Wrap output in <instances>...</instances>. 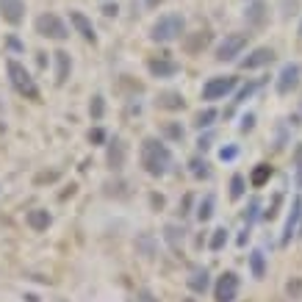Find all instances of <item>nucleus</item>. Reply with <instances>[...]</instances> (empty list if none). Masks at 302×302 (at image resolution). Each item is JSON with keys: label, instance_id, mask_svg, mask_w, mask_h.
I'll return each instance as SVG.
<instances>
[{"label": "nucleus", "instance_id": "nucleus-1", "mask_svg": "<svg viewBox=\"0 0 302 302\" xmlns=\"http://www.w3.org/2000/svg\"><path fill=\"white\" fill-rule=\"evenodd\" d=\"M139 164H141V169H144L147 175L164 177L169 169H172L175 158H172V150H169L161 139L147 136V139L141 141V150H139Z\"/></svg>", "mask_w": 302, "mask_h": 302}, {"label": "nucleus", "instance_id": "nucleus-2", "mask_svg": "<svg viewBox=\"0 0 302 302\" xmlns=\"http://www.w3.org/2000/svg\"><path fill=\"white\" fill-rule=\"evenodd\" d=\"M6 72H9V84H11V89H14L17 94H22V97H28V100H39L36 81L31 78V72H28L20 61L9 58V61H6Z\"/></svg>", "mask_w": 302, "mask_h": 302}, {"label": "nucleus", "instance_id": "nucleus-3", "mask_svg": "<svg viewBox=\"0 0 302 302\" xmlns=\"http://www.w3.org/2000/svg\"><path fill=\"white\" fill-rule=\"evenodd\" d=\"M183 31H186V20H183L180 14H164L156 20L150 36H153V42L169 45V42H175V39H180Z\"/></svg>", "mask_w": 302, "mask_h": 302}, {"label": "nucleus", "instance_id": "nucleus-4", "mask_svg": "<svg viewBox=\"0 0 302 302\" xmlns=\"http://www.w3.org/2000/svg\"><path fill=\"white\" fill-rule=\"evenodd\" d=\"M36 33L45 39H56V42H64L69 36V28L64 25V20L58 14H39L36 17Z\"/></svg>", "mask_w": 302, "mask_h": 302}, {"label": "nucleus", "instance_id": "nucleus-5", "mask_svg": "<svg viewBox=\"0 0 302 302\" xmlns=\"http://www.w3.org/2000/svg\"><path fill=\"white\" fill-rule=\"evenodd\" d=\"M236 86H239V78H236V75H216V78H208L205 86H203V100H222V97H228Z\"/></svg>", "mask_w": 302, "mask_h": 302}, {"label": "nucleus", "instance_id": "nucleus-6", "mask_svg": "<svg viewBox=\"0 0 302 302\" xmlns=\"http://www.w3.org/2000/svg\"><path fill=\"white\" fill-rule=\"evenodd\" d=\"M250 36L247 33H228L216 47V61H236L241 56V50L247 47Z\"/></svg>", "mask_w": 302, "mask_h": 302}, {"label": "nucleus", "instance_id": "nucleus-7", "mask_svg": "<svg viewBox=\"0 0 302 302\" xmlns=\"http://www.w3.org/2000/svg\"><path fill=\"white\" fill-rule=\"evenodd\" d=\"M239 297V275L236 272H222L214 286V299L216 302H236Z\"/></svg>", "mask_w": 302, "mask_h": 302}, {"label": "nucleus", "instance_id": "nucleus-8", "mask_svg": "<svg viewBox=\"0 0 302 302\" xmlns=\"http://www.w3.org/2000/svg\"><path fill=\"white\" fill-rule=\"evenodd\" d=\"M299 75H302V67L297 61H288V64H283V69H280V75H277V94H288V92H294V89L299 86Z\"/></svg>", "mask_w": 302, "mask_h": 302}, {"label": "nucleus", "instance_id": "nucleus-9", "mask_svg": "<svg viewBox=\"0 0 302 302\" xmlns=\"http://www.w3.org/2000/svg\"><path fill=\"white\" fill-rule=\"evenodd\" d=\"M125 158H128V150L125 144H122L120 136H114V139L105 144V164H108L111 172H120L122 167H125Z\"/></svg>", "mask_w": 302, "mask_h": 302}, {"label": "nucleus", "instance_id": "nucleus-10", "mask_svg": "<svg viewBox=\"0 0 302 302\" xmlns=\"http://www.w3.org/2000/svg\"><path fill=\"white\" fill-rule=\"evenodd\" d=\"M299 219H302V197L297 194V197L291 200V211H288V219H286V228H283V239L280 244H288V241L297 236L299 230Z\"/></svg>", "mask_w": 302, "mask_h": 302}, {"label": "nucleus", "instance_id": "nucleus-11", "mask_svg": "<svg viewBox=\"0 0 302 302\" xmlns=\"http://www.w3.org/2000/svg\"><path fill=\"white\" fill-rule=\"evenodd\" d=\"M272 61H275V50H272V47H255L247 58H241L239 67L241 69H260V67H266V64H272Z\"/></svg>", "mask_w": 302, "mask_h": 302}, {"label": "nucleus", "instance_id": "nucleus-12", "mask_svg": "<svg viewBox=\"0 0 302 302\" xmlns=\"http://www.w3.org/2000/svg\"><path fill=\"white\" fill-rule=\"evenodd\" d=\"M147 69H150L153 78H175L180 72V64L172 61V58H150Z\"/></svg>", "mask_w": 302, "mask_h": 302}, {"label": "nucleus", "instance_id": "nucleus-13", "mask_svg": "<svg viewBox=\"0 0 302 302\" xmlns=\"http://www.w3.org/2000/svg\"><path fill=\"white\" fill-rule=\"evenodd\" d=\"M0 17L9 25H20L25 20V3L22 0H0Z\"/></svg>", "mask_w": 302, "mask_h": 302}, {"label": "nucleus", "instance_id": "nucleus-14", "mask_svg": "<svg viewBox=\"0 0 302 302\" xmlns=\"http://www.w3.org/2000/svg\"><path fill=\"white\" fill-rule=\"evenodd\" d=\"M69 22H72V28L81 33V36L86 39V42H97V33H94V25H92V20L84 14V11H69Z\"/></svg>", "mask_w": 302, "mask_h": 302}, {"label": "nucleus", "instance_id": "nucleus-15", "mask_svg": "<svg viewBox=\"0 0 302 302\" xmlns=\"http://www.w3.org/2000/svg\"><path fill=\"white\" fill-rule=\"evenodd\" d=\"M25 224L31 230H36V233H42V230H47L53 224V216H50V211H45V208H33L25 214Z\"/></svg>", "mask_w": 302, "mask_h": 302}, {"label": "nucleus", "instance_id": "nucleus-16", "mask_svg": "<svg viewBox=\"0 0 302 302\" xmlns=\"http://www.w3.org/2000/svg\"><path fill=\"white\" fill-rule=\"evenodd\" d=\"M183 239H186V228H183V224H177V222H167V224H164V241H167L175 252L180 250Z\"/></svg>", "mask_w": 302, "mask_h": 302}, {"label": "nucleus", "instance_id": "nucleus-17", "mask_svg": "<svg viewBox=\"0 0 302 302\" xmlns=\"http://www.w3.org/2000/svg\"><path fill=\"white\" fill-rule=\"evenodd\" d=\"M244 20H247V25H252V28L263 25V22H266V3H263V0H252L250 9L244 11Z\"/></svg>", "mask_w": 302, "mask_h": 302}, {"label": "nucleus", "instance_id": "nucleus-18", "mask_svg": "<svg viewBox=\"0 0 302 302\" xmlns=\"http://www.w3.org/2000/svg\"><path fill=\"white\" fill-rule=\"evenodd\" d=\"M53 58H56V84H64V81L69 78V72H72L69 53L67 50H56V53H53Z\"/></svg>", "mask_w": 302, "mask_h": 302}, {"label": "nucleus", "instance_id": "nucleus-19", "mask_svg": "<svg viewBox=\"0 0 302 302\" xmlns=\"http://www.w3.org/2000/svg\"><path fill=\"white\" fill-rule=\"evenodd\" d=\"M133 247H136V252H139L141 258H153V255H156L158 241H156V236H153V233H139V236H136V241H133Z\"/></svg>", "mask_w": 302, "mask_h": 302}, {"label": "nucleus", "instance_id": "nucleus-20", "mask_svg": "<svg viewBox=\"0 0 302 302\" xmlns=\"http://www.w3.org/2000/svg\"><path fill=\"white\" fill-rule=\"evenodd\" d=\"M158 108H167V111H180L183 105H186V100H183L180 92H161L156 100Z\"/></svg>", "mask_w": 302, "mask_h": 302}, {"label": "nucleus", "instance_id": "nucleus-21", "mask_svg": "<svg viewBox=\"0 0 302 302\" xmlns=\"http://www.w3.org/2000/svg\"><path fill=\"white\" fill-rule=\"evenodd\" d=\"M208 269H194L192 272V275H188V288H192V291L194 294H205V291H208V286H211V280H208Z\"/></svg>", "mask_w": 302, "mask_h": 302}, {"label": "nucleus", "instance_id": "nucleus-22", "mask_svg": "<svg viewBox=\"0 0 302 302\" xmlns=\"http://www.w3.org/2000/svg\"><path fill=\"white\" fill-rule=\"evenodd\" d=\"M188 172H192V177H197V180H208L211 177V164L205 161L203 156H194V158H188Z\"/></svg>", "mask_w": 302, "mask_h": 302}, {"label": "nucleus", "instance_id": "nucleus-23", "mask_svg": "<svg viewBox=\"0 0 302 302\" xmlns=\"http://www.w3.org/2000/svg\"><path fill=\"white\" fill-rule=\"evenodd\" d=\"M250 272H252L255 280H263V275H266V255H263V250H252L250 252Z\"/></svg>", "mask_w": 302, "mask_h": 302}, {"label": "nucleus", "instance_id": "nucleus-24", "mask_svg": "<svg viewBox=\"0 0 302 302\" xmlns=\"http://www.w3.org/2000/svg\"><path fill=\"white\" fill-rule=\"evenodd\" d=\"M216 117H219V111H216V108H203L197 117H194V128H200V130H208V128L216 122Z\"/></svg>", "mask_w": 302, "mask_h": 302}, {"label": "nucleus", "instance_id": "nucleus-25", "mask_svg": "<svg viewBox=\"0 0 302 302\" xmlns=\"http://www.w3.org/2000/svg\"><path fill=\"white\" fill-rule=\"evenodd\" d=\"M211 216H214V194H205L197 205V219L200 222H208Z\"/></svg>", "mask_w": 302, "mask_h": 302}, {"label": "nucleus", "instance_id": "nucleus-26", "mask_svg": "<svg viewBox=\"0 0 302 302\" xmlns=\"http://www.w3.org/2000/svg\"><path fill=\"white\" fill-rule=\"evenodd\" d=\"M228 239H230V236H228V228H216L214 233H211V241H208V247H211L214 252H219L224 244H228Z\"/></svg>", "mask_w": 302, "mask_h": 302}, {"label": "nucleus", "instance_id": "nucleus-27", "mask_svg": "<svg viewBox=\"0 0 302 302\" xmlns=\"http://www.w3.org/2000/svg\"><path fill=\"white\" fill-rule=\"evenodd\" d=\"M103 111H105V100H103V94H94L92 103H89V117H92L94 122H100V120H103Z\"/></svg>", "mask_w": 302, "mask_h": 302}, {"label": "nucleus", "instance_id": "nucleus-28", "mask_svg": "<svg viewBox=\"0 0 302 302\" xmlns=\"http://www.w3.org/2000/svg\"><path fill=\"white\" fill-rule=\"evenodd\" d=\"M244 192H247L244 177H241V175H233V177H230V200H241V197H244Z\"/></svg>", "mask_w": 302, "mask_h": 302}, {"label": "nucleus", "instance_id": "nucleus-29", "mask_svg": "<svg viewBox=\"0 0 302 302\" xmlns=\"http://www.w3.org/2000/svg\"><path fill=\"white\" fill-rule=\"evenodd\" d=\"M269 177H272V167H266V164H258L255 172H252V186H263Z\"/></svg>", "mask_w": 302, "mask_h": 302}, {"label": "nucleus", "instance_id": "nucleus-30", "mask_svg": "<svg viewBox=\"0 0 302 302\" xmlns=\"http://www.w3.org/2000/svg\"><path fill=\"white\" fill-rule=\"evenodd\" d=\"M164 133H167L172 141H183V139H186V130H183L180 125H175V122H167V125H164Z\"/></svg>", "mask_w": 302, "mask_h": 302}, {"label": "nucleus", "instance_id": "nucleus-31", "mask_svg": "<svg viewBox=\"0 0 302 302\" xmlns=\"http://www.w3.org/2000/svg\"><path fill=\"white\" fill-rule=\"evenodd\" d=\"M286 291L291 299H302V277H291V280L286 283Z\"/></svg>", "mask_w": 302, "mask_h": 302}, {"label": "nucleus", "instance_id": "nucleus-32", "mask_svg": "<svg viewBox=\"0 0 302 302\" xmlns=\"http://www.w3.org/2000/svg\"><path fill=\"white\" fill-rule=\"evenodd\" d=\"M258 211H260V203H258V200H250V211H247V216H244V224H247V228H252V222L260 216Z\"/></svg>", "mask_w": 302, "mask_h": 302}, {"label": "nucleus", "instance_id": "nucleus-33", "mask_svg": "<svg viewBox=\"0 0 302 302\" xmlns=\"http://www.w3.org/2000/svg\"><path fill=\"white\" fill-rule=\"evenodd\" d=\"M294 169H297V186L302 188V144H297L294 150Z\"/></svg>", "mask_w": 302, "mask_h": 302}, {"label": "nucleus", "instance_id": "nucleus-34", "mask_svg": "<svg viewBox=\"0 0 302 302\" xmlns=\"http://www.w3.org/2000/svg\"><path fill=\"white\" fill-rule=\"evenodd\" d=\"M280 203H283V194H275V200H272V205H269V208H266V211H263V214H260V216H263V219H275V216H277V208H280Z\"/></svg>", "mask_w": 302, "mask_h": 302}, {"label": "nucleus", "instance_id": "nucleus-35", "mask_svg": "<svg viewBox=\"0 0 302 302\" xmlns=\"http://www.w3.org/2000/svg\"><path fill=\"white\" fill-rule=\"evenodd\" d=\"M236 156H239V147H236V144H228V147L219 150V158H222V161H233Z\"/></svg>", "mask_w": 302, "mask_h": 302}, {"label": "nucleus", "instance_id": "nucleus-36", "mask_svg": "<svg viewBox=\"0 0 302 302\" xmlns=\"http://www.w3.org/2000/svg\"><path fill=\"white\" fill-rule=\"evenodd\" d=\"M89 141H92V144H105V130L103 128H92L89 130Z\"/></svg>", "mask_w": 302, "mask_h": 302}, {"label": "nucleus", "instance_id": "nucleus-37", "mask_svg": "<svg viewBox=\"0 0 302 302\" xmlns=\"http://www.w3.org/2000/svg\"><path fill=\"white\" fill-rule=\"evenodd\" d=\"M255 89H258V84H247V86H241V89H239V94H236V103H244V100L250 97L252 92H255Z\"/></svg>", "mask_w": 302, "mask_h": 302}, {"label": "nucleus", "instance_id": "nucleus-38", "mask_svg": "<svg viewBox=\"0 0 302 302\" xmlns=\"http://www.w3.org/2000/svg\"><path fill=\"white\" fill-rule=\"evenodd\" d=\"M252 128H255V114H244V117H241L239 130H241V133H250Z\"/></svg>", "mask_w": 302, "mask_h": 302}, {"label": "nucleus", "instance_id": "nucleus-39", "mask_svg": "<svg viewBox=\"0 0 302 302\" xmlns=\"http://www.w3.org/2000/svg\"><path fill=\"white\" fill-rule=\"evenodd\" d=\"M211 141H214V133H205V136H200V141H197V147L200 150H211Z\"/></svg>", "mask_w": 302, "mask_h": 302}, {"label": "nucleus", "instance_id": "nucleus-40", "mask_svg": "<svg viewBox=\"0 0 302 302\" xmlns=\"http://www.w3.org/2000/svg\"><path fill=\"white\" fill-rule=\"evenodd\" d=\"M136 302H158V299L153 297V291H147V288H141V291L136 294Z\"/></svg>", "mask_w": 302, "mask_h": 302}, {"label": "nucleus", "instance_id": "nucleus-41", "mask_svg": "<svg viewBox=\"0 0 302 302\" xmlns=\"http://www.w3.org/2000/svg\"><path fill=\"white\" fill-rule=\"evenodd\" d=\"M117 11H120V9H117V3H105L103 6V14L105 17H117Z\"/></svg>", "mask_w": 302, "mask_h": 302}, {"label": "nucleus", "instance_id": "nucleus-42", "mask_svg": "<svg viewBox=\"0 0 302 302\" xmlns=\"http://www.w3.org/2000/svg\"><path fill=\"white\" fill-rule=\"evenodd\" d=\"M6 45H9L11 50H22V42H20V39H14V36H9V39H6Z\"/></svg>", "mask_w": 302, "mask_h": 302}, {"label": "nucleus", "instance_id": "nucleus-43", "mask_svg": "<svg viewBox=\"0 0 302 302\" xmlns=\"http://www.w3.org/2000/svg\"><path fill=\"white\" fill-rule=\"evenodd\" d=\"M247 239H250V228H244V230H241V236H239V244L244 247V244H247Z\"/></svg>", "mask_w": 302, "mask_h": 302}, {"label": "nucleus", "instance_id": "nucleus-44", "mask_svg": "<svg viewBox=\"0 0 302 302\" xmlns=\"http://www.w3.org/2000/svg\"><path fill=\"white\" fill-rule=\"evenodd\" d=\"M25 299H28V302H39V297H36V294H25Z\"/></svg>", "mask_w": 302, "mask_h": 302}, {"label": "nucleus", "instance_id": "nucleus-45", "mask_svg": "<svg viewBox=\"0 0 302 302\" xmlns=\"http://www.w3.org/2000/svg\"><path fill=\"white\" fill-rule=\"evenodd\" d=\"M144 3H147V6H150V9H156V6H158V3H161V0H144Z\"/></svg>", "mask_w": 302, "mask_h": 302}, {"label": "nucleus", "instance_id": "nucleus-46", "mask_svg": "<svg viewBox=\"0 0 302 302\" xmlns=\"http://www.w3.org/2000/svg\"><path fill=\"white\" fill-rule=\"evenodd\" d=\"M299 36H302V25H299Z\"/></svg>", "mask_w": 302, "mask_h": 302}, {"label": "nucleus", "instance_id": "nucleus-47", "mask_svg": "<svg viewBox=\"0 0 302 302\" xmlns=\"http://www.w3.org/2000/svg\"><path fill=\"white\" fill-rule=\"evenodd\" d=\"M299 236H302V230H299Z\"/></svg>", "mask_w": 302, "mask_h": 302}]
</instances>
